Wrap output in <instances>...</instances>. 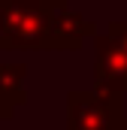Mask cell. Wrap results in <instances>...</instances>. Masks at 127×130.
<instances>
[{"instance_id": "8", "label": "cell", "mask_w": 127, "mask_h": 130, "mask_svg": "<svg viewBox=\"0 0 127 130\" xmlns=\"http://www.w3.org/2000/svg\"><path fill=\"white\" fill-rule=\"evenodd\" d=\"M45 3H52V6H67L70 0H45Z\"/></svg>"}, {"instance_id": "3", "label": "cell", "mask_w": 127, "mask_h": 130, "mask_svg": "<svg viewBox=\"0 0 127 130\" xmlns=\"http://www.w3.org/2000/svg\"><path fill=\"white\" fill-rule=\"evenodd\" d=\"M97 61H94V82L100 94H115L124 97L127 94V55L121 52V45L109 36V33H97L94 36Z\"/></svg>"}, {"instance_id": "5", "label": "cell", "mask_w": 127, "mask_h": 130, "mask_svg": "<svg viewBox=\"0 0 127 130\" xmlns=\"http://www.w3.org/2000/svg\"><path fill=\"white\" fill-rule=\"evenodd\" d=\"M106 33H109V36H112V39L121 45V52L127 55V21H112Z\"/></svg>"}, {"instance_id": "1", "label": "cell", "mask_w": 127, "mask_h": 130, "mask_svg": "<svg viewBox=\"0 0 127 130\" xmlns=\"http://www.w3.org/2000/svg\"><path fill=\"white\" fill-rule=\"evenodd\" d=\"M0 48L6 52H58L52 3L45 0H0Z\"/></svg>"}, {"instance_id": "6", "label": "cell", "mask_w": 127, "mask_h": 130, "mask_svg": "<svg viewBox=\"0 0 127 130\" xmlns=\"http://www.w3.org/2000/svg\"><path fill=\"white\" fill-rule=\"evenodd\" d=\"M12 112H15V106H12V103H6V100L0 97V121H6V118H12Z\"/></svg>"}, {"instance_id": "2", "label": "cell", "mask_w": 127, "mask_h": 130, "mask_svg": "<svg viewBox=\"0 0 127 130\" xmlns=\"http://www.w3.org/2000/svg\"><path fill=\"white\" fill-rule=\"evenodd\" d=\"M70 130H112L121 115V97L100 91H73L67 97Z\"/></svg>"}, {"instance_id": "7", "label": "cell", "mask_w": 127, "mask_h": 130, "mask_svg": "<svg viewBox=\"0 0 127 130\" xmlns=\"http://www.w3.org/2000/svg\"><path fill=\"white\" fill-rule=\"evenodd\" d=\"M112 130H127V118H121V121H118V124H115Z\"/></svg>"}, {"instance_id": "4", "label": "cell", "mask_w": 127, "mask_h": 130, "mask_svg": "<svg viewBox=\"0 0 127 130\" xmlns=\"http://www.w3.org/2000/svg\"><path fill=\"white\" fill-rule=\"evenodd\" d=\"M24 79H27V67L21 64H0V97L12 106H21L24 94Z\"/></svg>"}]
</instances>
